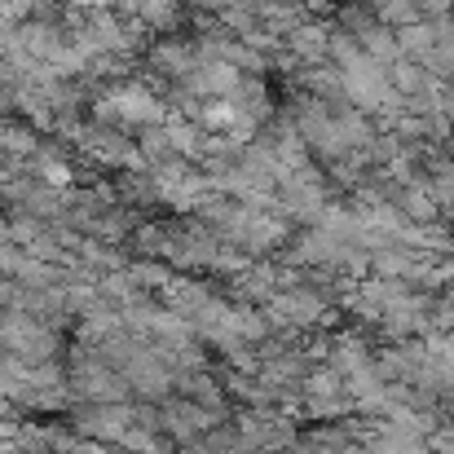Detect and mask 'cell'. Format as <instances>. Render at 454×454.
<instances>
[{
    "mask_svg": "<svg viewBox=\"0 0 454 454\" xmlns=\"http://www.w3.org/2000/svg\"><path fill=\"white\" fill-rule=\"evenodd\" d=\"M98 115L115 120V124H154V120H163V106L154 102L146 89H120V93H111L98 106Z\"/></svg>",
    "mask_w": 454,
    "mask_h": 454,
    "instance_id": "1",
    "label": "cell"
},
{
    "mask_svg": "<svg viewBox=\"0 0 454 454\" xmlns=\"http://www.w3.org/2000/svg\"><path fill=\"white\" fill-rule=\"evenodd\" d=\"M292 44H296L304 58L313 62V58H322V49H326V35H322L317 27H304V31H296V35H292Z\"/></svg>",
    "mask_w": 454,
    "mask_h": 454,
    "instance_id": "2",
    "label": "cell"
},
{
    "mask_svg": "<svg viewBox=\"0 0 454 454\" xmlns=\"http://www.w3.org/2000/svg\"><path fill=\"white\" fill-rule=\"evenodd\" d=\"M194 4H203V9H221L225 0H194Z\"/></svg>",
    "mask_w": 454,
    "mask_h": 454,
    "instance_id": "3",
    "label": "cell"
},
{
    "mask_svg": "<svg viewBox=\"0 0 454 454\" xmlns=\"http://www.w3.org/2000/svg\"><path fill=\"white\" fill-rule=\"evenodd\" d=\"M304 4H313V9H326V4H331V0H304Z\"/></svg>",
    "mask_w": 454,
    "mask_h": 454,
    "instance_id": "4",
    "label": "cell"
}]
</instances>
